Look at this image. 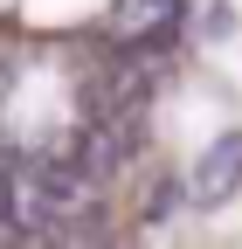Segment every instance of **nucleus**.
Listing matches in <instances>:
<instances>
[{
	"mask_svg": "<svg viewBox=\"0 0 242 249\" xmlns=\"http://www.w3.org/2000/svg\"><path fill=\"white\" fill-rule=\"evenodd\" d=\"M14 249H63V242H55V235H49V229H35V235H21V242H14Z\"/></svg>",
	"mask_w": 242,
	"mask_h": 249,
	"instance_id": "39448f33",
	"label": "nucleus"
},
{
	"mask_svg": "<svg viewBox=\"0 0 242 249\" xmlns=\"http://www.w3.org/2000/svg\"><path fill=\"white\" fill-rule=\"evenodd\" d=\"M0 229H21V180H14V166H0Z\"/></svg>",
	"mask_w": 242,
	"mask_h": 249,
	"instance_id": "20e7f679",
	"label": "nucleus"
},
{
	"mask_svg": "<svg viewBox=\"0 0 242 249\" xmlns=\"http://www.w3.org/2000/svg\"><path fill=\"white\" fill-rule=\"evenodd\" d=\"M242 194V132H222L215 145L201 152V166H194V180H187V201L194 208H222V201H235Z\"/></svg>",
	"mask_w": 242,
	"mask_h": 249,
	"instance_id": "f03ea898",
	"label": "nucleus"
},
{
	"mask_svg": "<svg viewBox=\"0 0 242 249\" xmlns=\"http://www.w3.org/2000/svg\"><path fill=\"white\" fill-rule=\"evenodd\" d=\"M83 194H90L83 166L49 160V166H35V187H28V222H35V229H55L63 214H76V208H83Z\"/></svg>",
	"mask_w": 242,
	"mask_h": 249,
	"instance_id": "f257e3e1",
	"label": "nucleus"
},
{
	"mask_svg": "<svg viewBox=\"0 0 242 249\" xmlns=\"http://www.w3.org/2000/svg\"><path fill=\"white\" fill-rule=\"evenodd\" d=\"M180 14V0H125V35L132 42H159Z\"/></svg>",
	"mask_w": 242,
	"mask_h": 249,
	"instance_id": "7ed1b4c3",
	"label": "nucleus"
}]
</instances>
